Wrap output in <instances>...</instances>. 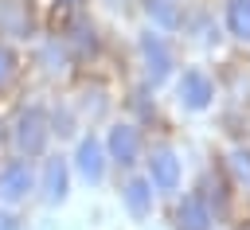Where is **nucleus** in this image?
Instances as JSON below:
<instances>
[{
    "label": "nucleus",
    "instance_id": "1",
    "mask_svg": "<svg viewBox=\"0 0 250 230\" xmlns=\"http://www.w3.org/2000/svg\"><path fill=\"white\" fill-rule=\"evenodd\" d=\"M12 140H16L20 156H27V160H31V156H43V148H47V140H51V125H47V113H43L39 105L23 109V113L16 117Z\"/></svg>",
    "mask_w": 250,
    "mask_h": 230
},
{
    "label": "nucleus",
    "instance_id": "2",
    "mask_svg": "<svg viewBox=\"0 0 250 230\" xmlns=\"http://www.w3.org/2000/svg\"><path fill=\"white\" fill-rule=\"evenodd\" d=\"M35 175H31V160L27 156H16L8 164H0V199L4 203H20L27 191H31Z\"/></svg>",
    "mask_w": 250,
    "mask_h": 230
},
{
    "label": "nucleus",
    "instance_id": "3",
    "mask_svg": "<svg viewBox=\"0 0 250 230\" xmlns=\"http://www.w3.org/2000/svg\"><path fill=\"white\" fill-rule=\"evenodd\" d=\"M27 31H31V12H27V4H20V0H0V35L23 39Z\"/></svg>",
    "mask_w": 250,
    "mask_h": 230
},
{
    "label": "nucleus",
    "instance_id": "4",
    "mask_svg": "<svg viewBox=\"0 0 250 230\" xmlns=\"http://www.w3.org/2000/svg\"><path fill=\"white\" fill-rule=\"evenodd\" d=\"M148 175H152V183H156L160 191H172L176 179H180V164H176V156H172L168 148H156L152 160H148Z\"/></svg>",
    "mask_w": 250,
    "mask_h": 230
},
{
    "label": "nucleus",
    "instance_id": "5",
    "mask_svg": "<svg viewBox=\"0 0 250 230\" xmlns=\"http://www.w3.org/2000/svg\"><path fill=\"white\" fill-rule=\"evenodd\" d=\"M137 148H141V136H137L133 125H117L109 133V152H113L117 164H133L137 160Z\"/></svg>",
    "mask_w": 250,
    "mask_h": 230
},
{
    "label": "nucleus",
    "instance_id": "6",
    "mask_svg": "<svg viewBox=\"0 0 250 230\" xmlns=\"http://www.w3.org/2000/svg\"><path fill=\"white\" fill-rule=\"evenodd\" d=\"M180 97H184L191 109H203L207 97H211V82H207L199 70H188V74L180 78Z\"/></svg>",
    "mask_w": 250,
    "mask_h": 230
},
{
    "label": "nucleus",
    "instance_id": "7",
    "mask_svg": "<svg viewBox=\"0 0 250 230\" xmlns=\"http://www.w3.org/2000/svg\"><path fill=\"white\" fill-rule=\"evenodd\" d=\"M78 172H82L90 183H98V179L105 175V164H102V144H98L94 136L78 144Z\"/></svg>",
    "mask_w": 250,
    "mask_h": 230
},
{
    "label": "nucleus",
    "instance_id": "8",
    "mask_svg": "<svg viewBox=\"0 0 250 230\" xmlns=\"http://www.w3.org/2000/svg\"><path fill=\"white\" fill-rule=\"evenodd\" d=\"M43 199L47 203L66 199V164L62 160H47V168H43Z\"/></svg>",
    "mask_w": 250,
    "mask_h": 230
},
{
    "label": "nucleus",
    "instance_id": "9",
    "mask_svg": "<svg viewBox=\"0 0 250 230\" xmlns=\"http://www.w3.org/2000/svg\"><path fill=\"white\" fill-rule=\"evenodd\" d=\"M211 214H207V203L199 195H188L180 203V230H207Z\"/></svg>",
    "mask_w": 250,
    "mask_h": 230
},
{
    "label": "nucleus",
    "instance_id": "10",
    "mask_svg": "<svg viewBox=\"0 0 250 230\" xmlns=\"http://www.w3.org/2000/svg\"><path fill=\"white\" fill-rule=\"evenodd\" d=\"M227 27L238 39H250V0H230L227 4Z\"/></svg>",
    "mask_w": 250,
    "mask_h": 230
},
{
    "label": "nucleus",
    "instance_id": "11",
    "mask_svg": "<svg viewBox=\"0 0 250 230\" xmlns=\"http://www.w3.org/2000/svg\"><path fill=\"white\" fill-rule=\"evenodd\" d=\"M125 203H129V211H133V214H145V211H148V203H152V191H148L141 179H133V183L125 187Z\"/></svg>",
    "mask_w": 250,
    "mask_h": 230
},
{
    "label": "nucleus",
    "instance_id": "12",
    "mask_svg": "<svg viewBox=\"0 0 250 230\" xmlns=\"http://www.w3.org/2000/svg\"><path fill=\"white\" fill-rule=\"evenodd\" d=\"M12 74H16V55L8 51V43H0V90L12 82Z\"/></svg>",
    "mask_w": 250,
    "mask_h": 230
},
{
    "label": "nucleus",
    "instance_id": "13",
    "mask_svg": "<svg viewBox=\"0 0 250 230\" xmlns=\"http://www.w3.org/2000/svg\"><path fill=\"white\" fill-rule=\"evenodd\" d=\"M234 172H238V179H242V183L250 179V152H246V156H242V152L234 156Z\"/></svg>",
    "mask_w": 250,
    "mask_h": 230
},
{
    "label": "nucleus",
    "instance_id": "14",
    "mask_svg": "<svg viewBox=\"0 0 250 230\" xmlns=\"http://www.w3.org/2000/svg\"><path fill=\"white\" fill-rule=\"evenodd\" d=\"M59 4H66V8H74V4H82V0H59Z\"/></svg>",
    "mask_w": 250,
    "mask_h": 230
}]
</instances>
